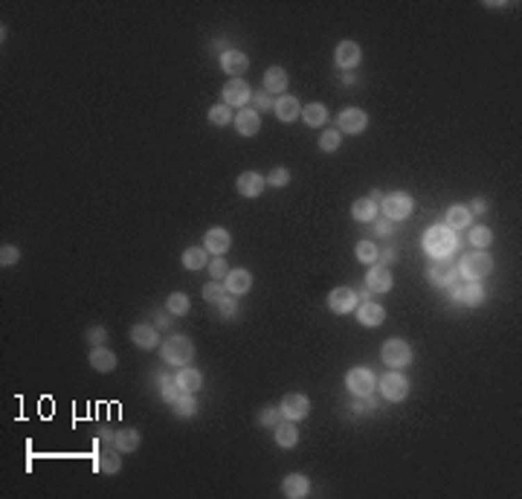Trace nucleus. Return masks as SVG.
<instances>
[{
    "label": "nucleus",
    "instance_id": "nucleus-1",
    "mask_svg": "<svg viewBox=\"0 0 522 499\" xmlns=\"http://www.w3.org/2000/svg\"><path fill=\"white\" fill-rule=\"evenodd\" d=\"M421 247L430 259H450L453 250L459 247V238H455V232L450 227H444V223H435V227H430L427 232H423Z\"/></svg>",
    "mask_w": 522,
    "mask_h": 499
},
{
    "label": "nucleus",
    "instance_id": "nucleus-2",
    "mask_svg": "<svg viewBox=\"0 0 522 499\" xmlns=\"http://www.w3.org/2000/svg\"><path fill=\"white\" fill-rule=\"evenodd\" d=\"M160 357L169 366H189L192 357H194V343L183 334L169 337L166 343H160Z\"/></svg>",
    "mask_w": 522,
    "mask_h": 499
},
{
    "label": "nucleus",
    "instance_id": "nucleus-3",
    "mask_svg": "<svg viewBox=\"0 0 522 499\" xmlns=\"http://www.w3.org/2000/svg\"><path fill=\"white\" fill-rule=\"evenodd\" d=\"M459 273L467 282H482V279H487L494 273V259L485 250H473L459 262Z\"/></svg>",
    "mask_w": 522,
    "mask_h": 499
},
{
    "label": "nucleus",
    "instance_id": "nucleus-4",
    "mask_svg": "<svg viewBox=\"0 0 522 499\" xmlns=\"http://www.w3.org/2000/svg\"><path fill=\"white\" fill-rule=\"evenodd\" d=\"M380 360L389 369H403V366L412 363V348L406 340H401V337H392V340H386L383 348H380Z\"/></svg>",
    "mask_w": 522,
    "mask_h": 499
},
{
    "label": "nucleus",
    "instance_id": "nucleus-5",
    "mask_svg": "<svg viewBox=\"0 0 522 499\" xmlns=\"http://www.w3.org/2000/svg\"><path fill=\"white\" fill-rule=\"evenodd\" d=\"M380 209H383V215L389 221H403V218L412 215L415 201H412V195H406V192H389V195L383 198V203H380Z\"/></svg>",
    "mask_w": 522,
    "mask_h": 499
},
{
    "label": "nucleus",
    "instance_id": "nucleus-6",
    "mask_svg": "<svg viewBox=\"0 0 522 499\" xmlns=\"http://www.w3.org/2000/svg\"><path fill=\"white\" fill-rule=\"evenodd\" d=\"M374 386H378V380H374V372L366 366H357L351 369V372L346 375V389L354 395V398H371L374 395Z\"/></svg>",
    "mask_w": 522,
    "mask_h": 499
},
{
    "label": "nucleus",
    "instance_id": "nucleus-7",
    "mask_svg": "<svg viewBox=\"0 0 522 499\" xmlns=\"http://www.w3.org/2000/svg\"><path fill=\"white\" fill-rule=\"evenodd\" d=\"M380 395L389 400V404H401L410 395V380L401 375V369H392L389 375L380 378Z\"/></svg>",
    "mask_w": 522,
    "mask_h": 499
},
{
    "label": "nucleus",
    "instance_id": "nucleus-8",
    "mask_svg": "<svg viewBox=\"0 0 522 499\" xmlns=\"http://www.w3.org/2000/svg\"><path fill=\"white\" fill-rule=\"evenodd\" d=\"M369 128V117H366V110L360 108H346V110H339V117H337V131L339 134H363Z\"/></svg>",
    "mask_w": 522,
    "mask_h": 499
},
{
    "label": "nucleus",
    "instance_id": "nucleus-9",
    "mask_svg": "<svg viewBox=\"0 0 522 499\" xmlns=\"http://www.w3.org/2000/svg\"><path fill=\"white\" fill-rule=\"evenodd\" d=\"M279 412H282V418H287V421H305V418L311 415V400H308V395L290 392V395L282 398Z\"/></svg>",
    "mask_w": 522,
    "mask_h": 499
},
{
    "label": "nucleus",
    "instance_id": "nucleus-10",
    "mask_svg": "<svg viewBox=\"0 0 522 499\" xmlns=\"http://www.w3.org/2000/svg\"><path fill=\"white\" fill-rule=\"evenodd\" d=\"M357 305H360V294L354 291V287H334V291L328 294V308L334 314H354Z\"/></svg>",
    "mask_w": 522,
    "mask_h": 499
},
{
    "label": "nucleus",
    "instance_id": "nucleus-11",
    "mask_svg": "<svg viewBox=\"0 0 522 499\" xmlns=\"http://www.w3.org/2000/svg\"><path fill=\"white\" fill-rule=\"evenodd\" d=\"M221 96H224V105L244 108V105L253 99V90H250V85L244 82V78H230V82L221 87Z\"/></svg>",
    "mask_w": 522,
    "mask_h": 499
},
{
    "label": "nucleus",
    "instance_id": "nucleus-12",
    "mask_svg": "<svg viewBox=\"0 0 522 499\" xmlns=\"http://www.w3.org/2000/svg\"><path fill=\"white\" fill-rule=\"evenodd\" d=\"M427 276L435 287H450L455 282V276H459V264H455L453 259H432Z\"/></svg>",
    "mask_w": 522,
    "mask_h": 499
},
{
    "label": "nucleus",
    "instance_id": "nucleus-13",
    "mask_svg": "<svg viewBox=\"0 0 522 499\" xmlns=\"http://www.w3.org/2000/svg\"><path fill=\"white\" fill-rule=\"evenodd\" d=\"M334 61H337V67H339V70H354L357 64L363 61V50H360V44L351 41V38L339 41L337 53H334Z\"/></svg>",
    "mask_w": 522,
    "mask_h": 499
},
{
    "label": "nucleus",
    "instance_id": "nucleus-14",
    "mask_svg": "<svg viewBox=\"0 0 522 499\" xmlns=\"http://www.w3.org/2000/svg\"><path fill=\"white\" fill-rule=\"evenodd\" d=\"M235 189L244 198H258L261 192L267 189V177H261L258 171H241L238 180H235Z\"/></svg>",
    "mask_w": 522,
    "mask_h": 499
},
{
    "label": "nucleus",
    "instance_id": "nucleus-15",
    "mask_svg": "<svg viewBox=\"0 0 522 499\" xmlns=\"http://www.w3.org/2000/svg\"><path fill=\"white\" fill-rule=\"evenodd\" d=\"M233 247V235L226 232L224 227H212L206 235H203V250L212 253V255H226Z\"/></svg>",
    "mask_w": 522,
    "mask_h": 499
},
{
    "label": "nucleus",
    "instance_id": "nucleus-16",
    "mask_svg": "<svg viewBox=\"0 0 522 499\" xmlns=\"http://www.w3.org/2000/svg\"><path fill=\"white\" fill-rule=\"evenodd\" d=\"M224 287H226V294H230V296H244L253 287V273L244 270V267H235V270L226 273Z\"/></svg>",
    "mask_w": 522,
    "mask_h": 499
},
{
    "label": "nucleus",
    "instance_id": "nucleus-17",
    "mask_svg": "<svg viewBox=\"0 0 522 499\" xmlns=\"http://www.w3.org/2000/svg\"><path fill=\"white\" fill-rule=\"evenodd\" d=\"M450 294H453L455 299H459V302L470 305V308H476V305H482V302H485V287H482V282L450 285Z\"/></svg>",
    "mask_w": 522,
    "mask_h": 499
},
{
    "label": "nucleus",
    "instance_id": "nucleus-18",
    "mask_svg": "<svg viewBox=\"0 0 522 499\" xmlns=\"http://www.w3.org/2000/svg\"><path fill=\"white\" fill-rule=\"evenodd\" d=\"M383 319H386L383 305H378V302H360V305H357V323H360L363 328H380Z\"/></svg>",
    "mask_w": 522,
    "mask_h": 499
},
{
    "label": "nucleus",
    "instance_id": "nucleus-19",
    "mask_svg": "<svg viewBox=\"0 0 522 499\" xmlns=\"http://www.w3.org/2000/svg\"><path fill=\"white\" fill-rule=\"evenodd\" d=\"M273 114H276V119H279V122H293V119L302 117V102L296 99V96L285 93V96H279V99H276Z\"/></svg>",
    "mask_w": 522,
    "mask_h": 499
},
{
    "label": "nucleus",
    "instance_id": "nucleus-20",
    "mask_svg": "<svg viewBox=\"0 0 522 499\" xmlns=\"http://www.w3.org/2000/svg\"><path fill=\"white\" fill-rule=\"evenodd\" d=\"M130 343H134L137 348H142V351H154V348H160V334H157L154 325L140 323V325L130 328Z\"/></svg>",
    "mask_w": 522,
    "mask_h": 499
},
{
    "label": "nucleus",
    "instance_id": "nucleus-21",
    "mask_svg": "<svg viewBox=\"0 0 522 499\" xmlns=\"http://www.w3.org/2000/svg\"><path fill=\"white\" fill-rule=\"evenodd\" d=\"M221 67H224L226 76L244 78V73L250 70V58L244 56V53H238V50H226V53L221 56Z\"/></svg>",
    "mask_w": 522,
    "mask_h": 499
},
{
    "label": "nucleus",
    "instance_id": "nucleus-22",
    "mask_svg": "<svg viewBox=\"0 0 522 499\" xmlns=\"http://www.w3.org/2000/svg\"><path fill=\"white\" fill-rule=\"evenodd\" d=\"M392 285H395V279H392V270L389 267H371L366 273V287L371 294H389L392 291Z\"/></svg>",
    "mask_w": 522,
    "mask_h": 499
},
{
    "label": "nucleus",
    "instance_id": "nucleus-23",
    "mask_svg": "<svg viewBox=\"0 0 522 499\" xmlns=\"http://www.w3.org/2000/svg\"><path fill=\"white\" fill-rule=\"evenodd\" d=\"M233 122H235V131L241 137H255L261 131V117H258V110H253V108H241Z\"/></svg>",
    "mask_w": 522,
    "mask_h": 499
},
{
    "label": "nucleus",
    "instance_id": "nucleus-24",
    "mask_svg": "<svg viewBox=\"0 0 522 499\" xmlns=\"http://www.w3.org/2000/svg\"><path fill=\"white\" fill-rule=\"evenodd\" d=\"M282 493L287 499H305L311 493V482H308L305 473H287L285 482H282Z\"/></svg>",
    "mask_w": 522,
    "mask_h": 499
},
{
    "label": "nucleus",
    "instance_id": "nucleus-25",
    "mask_svg": "<svg viewBox=\"0 0 522 499\" xmlns=\"http://www.w3.org/2000/svg\"><path fill=\"white\" fill-rule=\"evenodd\" d=\"M273 439H276V444L285 447V450L296 447V444H299V430H296V421H287V418H282V421L273 427Z\"/></svg>",
    "mask_w": 522,
    "mask_h": 499
},
{
    "label": "nucleus",
    "instance_id": "nucleus-26",
    "mask_svg": "<svg viewBox=\"0 0 522 499\" xmlns=\"http://www.w3.org/2000/svg\"><path fill=\"white\" fill-rule=\"evenodd\" d=\"M444 227H450L453 232H459V230H470L473 227V215H470V209L462 206V203H455L447 209V215H444Z\"/></svg>",
    "mask_w": 522,
    "mask_h": 499
},
{
    "label": "nucleus",
    "instance_id": "nucleus-27",
    "mask_svg": "<svg viewBox=\"0 0 522 499\" xmlns=\"http://www.w3.org/2000/svg\"><path fill=\"white\" fill-rule=\"evenodd\" d=\"M174 383H177V389H180V392H192L194 395L198 389H203V375L198 372V369H192V366H180Z\"/></svg>",
    "mask_w": 522,
    "mask_h": 499
},
{
    "label": "nucleus",
    "instance_id": "nucleus-28",
    "mask_svg": "<svg viewBox=\"0 0 522 499\" xmlns=\"http://www.w3.org/2000/svg\"><path fill=\"white\" fill-rule=\"evenodd\" d=\"M90 366H93L99 375H108V372H113V369H117V354H113L110 348H105V346H93V351H90Z\"/></svg>",
    "mask_w": 522,
    "mask_h": 499
},
{
    "label": "nucleus",
    "instance_id": "nucleus-29",
    "mask_svg": "<svg viewBox=\"0 0 522 499\" xmlns=\"http://www.w3.org/2000/svg\"><path fill=\"white\" fill-rule=\"evenodd\" d=\"M113 447L119 450V453H134V450L140 447V432L134 427H122L113 432Z\"/></svg>",
    "mask_w": 522,
    "mask_h": 499
},
{
    "label": "nucleus",
    "instance_id": "nucleus-30",
    "mask_svg": "<svg viewBox=\"0 0 522 499\" xmlns=\"http://www.w3.org/2000/svg\"><path fill=\"white\" fill-rule=\"evenodd\" d=\"M287 73L282 70V67H270L267 73H264V90L270 93V96H285V90H287Z\"/></svg>",
    "mask_w": 522,
    "mask_h": 499
},
{
    "label": "nucleus",
    "instance_id": "nucleus-31",
    "mask_svg": "<svg viewBox=\"0 0 522 499\" xmlns=\"http://www.w3.org/2000/svg\"><path fill=\"white\" fill-rule=\"evenodd\" d=\"M96 471H102V473H119L122 471V453L117 447L113 450H105V453H99V459H96Z\"/></svg>",
    "mask_w": 522,
    "mask_h": 499
},
{
    "label": "nucleus",
    "instance_id": "nucleus-32",
    "mask_svg": "<svg viewBox=\"0 0 522 499\" xmlns=\"http://www.w3.org/2000/svg\"><path fill=\"white\" fill-rule=\"evenodd\" d=\"M302 119L308 128H322L325 122H328V108H325L322 102H311L308 108H302Z\"/></svg>",
    "mask_w": 522,
    "mask_h": 499
},
{
    "label": "nucleus",
    "instance_id": "nucleus-33",
    "mask_svg": "<svg viewBox=\"0 0 522 499\" xmlns=\"http://www.w3.org/2000/svg\"><path fill=\"white\" fill-rule=\"evenodd\" d=\"M351 218L360 221V223H371L374 218H378V203H371L369 198H360L351 203Z\"/></svg>",
    "mask_w": 522,
    "mask_h": 499
},
{
    "label": "nucleus",
    "instance_id": "nucleus-34",
    "mask_svg": "<svg viewBox=\"0 0 522 499\" xmlns=\"http://www.w3.org/2000/svg\"><path fill=\"white\" fill-rule=\"evenodd\" d=\"M206 255H209V253H206L203 247H189V250H183V267L192 270V273H194V270H203V267L209 264Z\"/></svg>",
    "mask_w": 522,
    "mask_h": 499
},
{
    "label": "nucleus",
    "instance_id": "nucleus-35",
    "mask_svg": "<svg viewBox=\"0 0 522 499\" xmlns=\"http://www.w3.org/2000/svg\"><path fill=\"white\" fill-rule=\"evenodd\" d=\"M354 253H357V259H360L363 264H378V259H380V250H378V244H374L371 238H363V241H357Z\"/></svg>",
    "mask_w": 522,
    "mask_h": 499
},
{
    "label": "nucleus",
    "instance_id": "nucleus-36",
    "mask_svg": "<svg viewBox=\"0 0 522 499\" xmlns=\"http://www.w3.org/2000/svg\"><path fill=\"white\" fill-rule=\"evenodd\" d=\"M174 415H180V418H192V415H198V400H194L192 392H180L174 400Z\"/></svg>",
    "mask_w": 522,
    "mask_h": 499
},
{
    "label": "nucleus",
    "instance_id": "nucleus-37",
    "mask_svg": "<svg viewBox=\"0 0 522 499\" xmlns=\"http://www.w3.org/2000/svg\"><path fill=\"white\" fill-rule=\"evenodd\" d=\"M206 119L212 122V125H218V128H224V125H230L235 117H233V108L230 105H212L209 108V114H206Z\"/></svg>",
    "mask_w": 522,
    "mask_h": 499
},
{
    "label": "nucleus",
    "instance_id": "nucleus-38",
    "mask_svg": "<svg viewBox=\"0 0 522 499\" xmlns=\"http://www.w3.org/2000/svg\"><path fill=\"white\" fill-rule=\"evenodd\" d=\"M470 244L476 250H487L494 244V230L491 227H470Z\"/></svg>",
    "mask_w": 522,
    "mask_h": 499
},
{
    "label": "nucleus",
    "instance_id": "nucleus-39",
    "mask_svg": "<svg viewBox=\"0 0 522 499\" xmlns=\"http://www.w3.org/2000/svg\"><path fill=\"white\" fill-rule=\"evenodd\" d=\"M166 311H169L171 316H186V314H189V296L180 294V291L171 294L169 302H166Z\"/></svg>",
    "mask_w": 522,
    "mask_h": 499
},
{
    "label": "nucleus",
    "instance_id": "nucleus-40",
    "mask_svg": "<svg viewBox=\"0 0 522 499\" xmlns=\"http://www.w3.org/2000/svg\"><path fill=\"white\" fill-rule=\"evenodd\" d=\"M339 142H342V134L337 131V128H328V131H322V134H319V149H322L325 154L337 151V149H339Z\"/></svg>",
    "mask_w": 522,
    "mask_h": 499
},
{
    "label": "nucleus",
    "instance_id": "nucleus-41",
    "mask_svg": "<svg viewBox=\"0 0 522 499\" xmlns=\"http://www.w3.org/2000/svg\"><path fill=\"white\" fill-rule=\"evenodd\" d=\"M206 270H209V276L215 279V282H224V279H226V273H230L233 267L226 264V259H224V255H215V259H212V262L206 264Z\"/></svg>",
    "mask_w": 522,
    "mask_h": 499
},
{
    "label": "nucleus",
    "instance_id": "nucleus-42",
    "mask_svg": "<svg viewBox=\"0 0 522 499\" xmlns=\"http://www.w3.org/2000/svg\"><path fill=\"white\" fill-rule=\"evenodd\" d=\"M177 395H180V389H177L174 378H160V398L166 400V404H174Z\"/></svg>",
    "mask_w": 522,
    "mask_h": 499
},
{
    "label": "nucleus",
    "instance_id": "nucleus-43",
    "mask_svg": "<svg viewBox=\"0 0 522 499\" xmlns=\"http://www.w3.org/2000/svg\"><path fill=\"white\" fill-rule=\"evenodd\" d=\"M224 296H226V287H224L221 282L212 279V282L203 285V299H206V302H215V305H218Z\"/></svg>",
    "mask_w": 522,
    "mask_h": 499
},
{
    "label": "nucleus",
    "instance_id": "nucleus-44",
    "mask_svg": "<svg viewBox=\"0 0 522 499\" xmlns=\"http://www.w3.org/2000/svg\"><path fill=\"white\" fill-rule=\"evenodd\" d=\"M287 183H290V171H287V169H282V166H279V169H273V171L267 174V186H276V189H285Z\"/></svg>",
    "mask_w": 522,
    "mask_h": 499
},
{
    "label": "nucleus",
    "instance_id": "nucleus-45",
    "mask_svg": "<svg viewBox=\"0 0 522 499\" xmlns=\"http://www.w3.org/2000/svg\"><path fill=\"white\" fill-rule=\"evenodd\" d=\"M279 421H282V412L273 409V407H264V409L258 412V424H261V427H276Z\"/></svg>",
    "mask_w": 522,
    "mask_h": 499
},
{
    "label": "nucleus",
    "instance_id": "nucleus-46",
    "mask_svg": "<svg viewBox=\"0 0 522 499\" xmlns=\"http://www.w3.org/2000/svg\"><path fill=\"white\" fill-rule=\"evenodd\" d=\"M18 259H21L18 247H12V244H3V247H0V264H3V267L18 264Z\"/></svg>",
    "mask_w": 522,
    "mask_h": 499
},
{
    "label": "nucleus",
    "instance_id": "nucleus-47",
    "mask_svg": "<svg viewBox=\"0 0 522 499\" xmlns=\"http://www.w3.org/2000/svg\"><path fill=\"white\" fill-rule=\"evenodd\" d=\"M218 311H221V316H224V319L235 316V311H238V305H235V296H224V299L218 302Z\"/></svg>",
    "mask_w": 522,
    "mask_h": 499
},
{
    "label": "nucleus",
    "instance_id": "nucleus-48",
    "mask_svg": "<svg viewBox=\"0 0 522 499\" xmlns=\"http://www.w3.org/2000/svg\"><path fill=\"white\" fill-rule=\"evenodd\" d=\"M108 340V331L102 328V325H93V328H87V343H93V346H102Z\"/></svg>",
    "mask_w": 522,
    "mask_h": 499
},
{
    "label": "nucleus",
    "instance_id": "nucleus-49",
    "mask_svg": "<svg viewBox=\"0 0 522 499\" xmlns=\"http://www.w3.org/2000/svg\"><path fill=\"white\" fill-rule=\"evenodd\" d=\"M273 105H276V99H273L270 93H258L255 96V108L258 110H273Z\"/></svg>",
    "mask_w": 522,
    "mask_h": 499
},
{
    "label": "nucleus",
    "instance_id": "nucleus-50",
    "mask_svg": "<svg viewBox=\"0 0 522 499\" xmlns=\"http://www.w3.org/2000/svg\"><path fill=\"white\" fill-rule=\"evenodd\" d=\"M467 209H470V215H485V212H487V201H485V198H476Z\"/></svg>",
    "mask_w": 522,
    "mask_h": 499
},
{
    "label": "nucleus",
    "instance_id": "nucleus-51",
    "mask_svg": "<svg viewBox=\"0 0 522 499\" xmlns=\"http://www.w3.org/2000/svg\"><path fill=\"white\" fill-rule=\"evenodd\" d=\"M371 223H374V232H378V235H392V227H389V218H386V221H378V218H374Z\"/></svg>",
    "mask_w": 522,
    "mask_h": 499
},
{
    "label": "nucleus",
    "instance_id": "nucleus-52",
    "mask_svg": "<svg viewBox=\"0 0 522 499\" xmlns=\"http://www.w3.org/2000/svg\"><path fill=\"white\" fill-rule=\"evenodd\" d=\"M383 198H386V195H383V192H378V189H374L371 195H369V201H371V203H383Z\"/></svg>",
    "mask_w": 522,
    "mask_h": 499
},
{
    "label": "nucleus",
    "instance_id": "nucleus-53",
    "mask_svg": "<svg viewBox=\"0 0 522 499\" xmlns=\"http://www.w3.org/2000/svg\"><path fill=\"white\" fill-rule=\"evenodd\" d=\"M383 255V262H392V259H395V253H392V247H386V253H380Z\"/></svg>",
    "mask_w": 522,
    "mask_h": 499
}]
</instances>
